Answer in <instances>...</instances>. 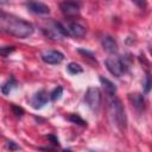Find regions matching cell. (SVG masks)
Instances as JSON below:
<instances>
[{"label":"cell","instance_id":"23","mask_svg":"<svg viewBox=\"0 0 152 152\" xmlns=\"http://www.w3.org/2000/svg\"><path fill=\"white\" fill-rule=\"evenodd\" d=\"M63 152H71V150H63Z\"/></svg>","mask_w":152,"mask_h":152},{"label":"cell","instance_id":"9","mask_svg":"<svg viewBox=\"0 0 152 152\" xmlns=\"http://www.w3.org/2000/svg\"><path fill=\"white\" fill-rule=\"evenodd\" d=\"M68 32H69V36H74V37H77V38H81L86 34V28L84 26H82L81 24L76 23V21H72L68 25Z\"/></svg>","mask_w":152,"mask_h":152},{"label":"cell","instance_id":"20","mask_svg":"<svg viewBox=\"0 0 152 152\" xmlns=\"http://www.w3.org/2000/svg\"><path fill=\"white\" fill-rule=\"evenodd\" d=\"M12 109H13V112H14L17 115H23V113H24L23 108H20V107H17V106H12Z\"/></svg>","mask_w":152,"mask_h":152},{"label":"cell","instance_id":"5","mask_svg":"<svg viewBox=\"0 0 152 152\" xmlns=\"http://www.w3.org/2000/svg\"><path fill=\"white\" fill-rule=\"evenodd\" d=\"M42 59L48 64H59L64 59V55L57 50H48L42 53Z\"/></svg>","mask_w":152,"mask_h":152},{"label":"cell","instance_id":"8","mask_svg":"<svg viewBox=\"0 0 152 152\" xmlns=\"http://www.w3.org/2000/svg\"><path fill=\"white\" fill-rule=\"evenodd\" d=\"M26 7L37 14H48L50 12V8L48 5L43 4V2H37V1H30L26 4Z\"/></svg>","mask_w":152,"mask_h":152},{"label":"cell","instance_id":"15","mask_svg":"<svg viewBox=\"0 0 152 152\" xmlns=\"http://www.w3.org/2000/svg\"><path fill=\"white\" fill-rule=\"evenodd\" d=\"M62 94H63V88L58 86V87H56V88L51 91V94H50V99H51L52 101H57V100L61 99Z\"/></svg>","mask_w":152,"mask_h":152},{"label":"cell","instance_id":"6","mask_svg":"<svg viewBox=\"0 0 152 152\" xmlns=\"http://www.w3.org/2000/svg\"><path fill=\"white\" fill-rule=\"evenodd\" d=\"M59 8H61L62 13L65 17H75V15H78L80 14V6H78V4L72 2V1L61 2Z\"/></svg>","mask_w":152,"mask_h":152},{"label":"cell","instance_id":"14","mask_svg":"<svg viewBox=\"0 0 152 152\" xmlns=\"http://www.w3.org/2000/svg\"><path fill=\"white\" fill-rule=\"evenodd\" d=\"M66 69H68V71H69L71 75H77V74L83 72V68H82L80 64L74 63V62L69 63V64H68V66H66Z\"/></svg>","mask_w":152,"mask_h":152},{"label":"cell","instance_id":"13","mask_svg":"<svg viewBox=\"0 0 152 152\" xmlns=\"http://www.w3.org/2000/svg\"><path fill=\"white\" fill-rule=\"evenodd\" d=\"M17 87V82H15V80L13 78V77H11L10 80H7L2 86H1V93L4 94V95H8L10 93H11V90L13 89V88H15Z\"/></svg>","mask_w":152,"mask_h":152},{"label":"cell","instance_id":"1","mask_svg":"<svg viewBox=\"0 0 152 152\" xmlns=\"http://www.w3.org/2000/svg\"><path fill=\"white\" fill-rule=\"evenodd\" d=\"M0 30L5 31L17 38H26L33 33V26L14 15L0 12Z\"/></svg>","mask_w":152,"mask_h":152},{"label":"cell","instance_id":"22","mask_svg":"<svg viewBox=\"0 0 152 152\" xmlns=\"http://www.w3.org/2000/svg\"><path fill=\"white\" fill-rule=\"evenodd\" d=\"M48 138H49V139H50V140H52V141H53V144H55V145H58V139H57V138H56V137H53V135H49V137H48Z\"/></svg>","mask_w":152,"mask_h":152},{"label":"cell","instance_id":"17","mask_svg":"<svg viewBox=\"0 0 152 152\" xmlns=\"http://www.w3.org/2000/svg\"><path fill=\"white\" fill-rule=\"evenodd\" d=\"M15 50V48L14 46H2V48H0V56H2V57H7L11 52H13Z\"/></svg>","mask_w":152,"mask_h":152},{"label":"cell","instance_id":"18","mask_svg":"<svg viewBox=\"0 0 152 152\" xmlns=\"http://www.w3.org/2000/svg\"><path fill=\"white\" fill-rule=\"evenodd\" d=\"M78 52H80L81 55H83V56H87L88 58H90V59H93V61H95V62H96V59H95L94 55H93L90 51H88V50H84V49H78Z\"/></svg>","mask_w":152,"mask_h":152},{"label":"cell","instance_id":"3","mask_svg":"<svg viewBox=\"0 0 152 152\" xmlns=\"http://www.w3.org/2000/svg\"><path fill=\"white\" fill-rule=\"evenodd\" d=\"M104 64H106L108 71L112 75L116 76V77L122 76V74H125L126 70H127V68H126L125 63L122 62V59L116 58V57H109V58H107L104 61Z\"/></svg>","mask_w":152,"mask_h":152},{"label":"cell","instance_id":"21","mask_svg":"<svg viewBox=\"0 0 152 152\" xmlns=\"http://www.w3.org/2000/svg\"><path fill=\"white\" fill-rule=\"evenodd\" d=\"M7 147H8L10 150H12V151H13V150H17V148H18V146H17V145H15V144H14L13 141H10V140L7 141Z\"/></svg>","mask_w":152,"mask_h":152},{"label":"cell","instance_id":"12","mask_svg":"<svg viewBox=\"0 0 152 152\" xmlns=\"http://www.w3.org/2000/svg\"><path fill=\"white\" fill-rule=\"evenodd\" d=\"M100 82H101V84L103 86V88L106 89V91L109 94V95H114L115 93H116V87H115V84L112 82V81H109L108 78H106V77H103V76H100Z\"/></svg>","mask_w":152,"mask_h":152},{"label":"cell","instance_id":"7","mask_svg":"<svg viewBox=\"0 0 152 152\" xmlns=\"http://www.w3.org/2000/svg\"><path fill=\"white\" fill-rule=\"evenodd\" d=\"M49 100V96H48V93L45 90H39L37 91L32 97H31V104L33 108L36 109H39L42 108L44 104H46Z\"/></svg>","mask_w":152,"mask_h":152},{"label":"cell","instance_id":"11","mask_svg":"<svg viewBox=\"0 0 152 152\" xmlns=\"http://www.w3.org/2000/svg\"><path fill=\"white\" fill-rule=\"evenodd\" d=\"M128 99L132 103V106L134 108H137L138 110H142L145 108V100H144V96L141 94H129L128 95Z\"/></svg>","mask_w":152,"mask_h":152},{"label":"cell","instance_id":"19","mask_svg":"<svg viewBox=\"0 0 152 152\" xmlns=\"http://www.w3.org/2000/svg\"><path fill=\"white\" fill-rule=\"evenodd\" d=\"M150 89H151V76L147 75L146 76V83H145V93L147 94L150 91Z\"/></svg>","mask_w":152,"mask_h":152},{"label":"cell","instance_id":"4","mask_svg":"<svg viewBox=\"0 0 152 152\" xmlns=\"http://www.w3.org/2000/svg\"><path fill=\"white\" fill-rule=\"evenodd\" d=\"M84 101L91 109H97L101 103V91L96 87H90L84 94Z\"/></svg>","mask_w":152,"mask_h":152},{"label":"cell","instance_id":"2","mask_svg":"<svg viewBox=\"0 0 152 152\" xmlns=\"http://www.w3.org/2000/svg\"><path fill=\"white\" fill-rule=\"evenodd\" d=\"M109 110L113 116V120L115 121V125L119 127V129L124 131L127 126L125 108L122 106V102L114 95H110V99H109Z\"/></svg>","mask_w":152,"mask_h":152},{"label":"cell","instance_id":"16","mask_svg":"<svg viewBox=\"0 0 152 152\" xmlns=\"http://www.w3.org/2000/svg\"><path fill=\"white\" fill-rule=\"evenodd\" d=\"M69 120L71 122H74V124H77V125H81V126H87V122L80 115H77V114H71L69 116Z\"/></svg>","mask_w":152,"mask_h":152},{"label":"cell","instance_id":"10","mask_svg":"<svg viewBox=\"0 0 152 152\" xmlns=\"http://www.w3.org/2000/svg\"><path fill=\"white\" fill-rule=\"evenodd\" d=\"M101 44H102L103 49L106 51H108L109 53H114L118 51V44H116L115 39L110 36H103L101 38Z\"/></svg>","mask_w":152,"mask_h":152},{"label":"cell","instance_id":"24","mask_svg":"<svg viewBox=\"0 0 152 152\" xmlns=\"http://www.w3.org/2000/svg\"><path fill=\"white\" fill-rule=\"evenodd\" d=\"M0 12H1V11H0Z\"/></svg>","mask_w":152,"mask_h":152}]
</instances>
